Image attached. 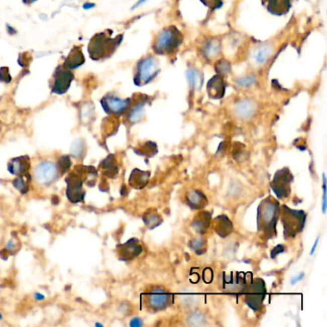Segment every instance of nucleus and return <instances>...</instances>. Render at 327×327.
<instances>
[{
    "instance_id": "35",
    "label": "nucleus",
    "mask_w": 327,
    "mask_h": 327,
    "mask_svg": "<svg viewBox=\"0 0 327 327\" xmlns=\"http://www.w3.org/2000/svg\"><path fill=\"white\" fill-rule=\"evenodd\" d=\"M219 50H220V44L216 41L208 42L204 46V53H205V56H207V57L214 56L215 54L218 53Z\"/></svg>"
},
{
    "instance_id": "52",
    "label": "nucleus",
    "mask_w": 327,
    "mask_h": 327,
    "mask_svg": "<svg viewBox=\"0 0 327 327\" xmlns=\"http://www.w3.org/2000/svg\"><path fill=\"white\" fill-rule=\"evenodd\" d=\"M2 318H3V316H2V314H1V313H0V320H1V319H2Z\"/></svg>"
},
{
    "instance_id": "15",
    "label": "nucleus",
    "mask_w": 327,
    "mask_h": 327,
    "mask_svg": "<svg viewBox=\"0 0 327 327\" xmlns=\"http://www.w3.org/2000/svg\"><path fill=\"white\" fill-rule=\"evenodd\" d=\"M185 203L191 209L200 210L208 204V200L205 194L200 189H191L184 196Z\"/></svg>"
},
{
    "instance_id": "46",
    "label": "nucleus",
    "mask_w": 327,
    "mask_h": 327,
    "mask_svg": "<svg viewBox=\"0 0 327 327\" xmlns=\"http://www.w3.org/2000/svg\"><path fill=\"white\" fill-rule=\"evenodd\" d=\"M94 3H89V2H86V3H84V5H83V8H84V10H89V9L94 8Z\"/></svg>"
},
{
    "instance_id": "50",
    "label": "nucleus",
    "mask_w": 327,
    "mask_h": 327,
    "mask_svg": "<svg viewBox=\"0 0 327 327\" xmlns=\"http://www.w3.org/2000/svg\"><path fill=\"white\" fill-rule=\"evenodd\" d=\"M37 0H22V2L24 3V4H27V5H29V4H32V3H35Z\"/></svg>"
},
{
    "instance_id": "17",
    "label": "nucleus",
    "mask_w": 327,
    "mask_h": 327,
    "mask_svg": "<svg viewBox=\"0 0 327 327\" xmlns=\"http://www.w3.org/2000/svg\"><path fill=\"white\" fill-rule=\"evenodd\" d=\"M31 168V161L28 156H21L14 158L8 162V171L14 176H21L29 172Z\"/></svg>"
},
{
    "instance_id": "47",
    "label": "nucleus",
    "mask_w": 327,
    "mask_h": 327,
    "mask_svg": "<svg viewBox=\"0 0 327 327\" xmlns=\"http://www.w3.org/2000/svg\"><path fill=\"white\" fill-rule=\"evenodd\" d=\"M318 241H319V237H317V238L316 239V241H315V243H314V246L312 247V249H311V252H310V255H313V254H314V253H315L316 247H317V244H318Z\"/></svg>"
},
{
    "instance_id": "29",
    "label": "nucleus",
    "mask_w": 327,
    "mask_h": 327,
    "mask_svg": "<svg viewBox=\"0 0 327 327\" xmlns=\"http://www.w3.org/2000/svg\"><path fill=\"white\" fill-rule=\"evenodd\" d=\"M186 78L190 86L194 89H200L203 84L202 75L194 68H190L186 71Z\"/></svg>"
},
{
    "instance_id": "21",
    "label": "nucleus",
    "mask_w": 327,
    "mask_h": 327,
    "mask_svg": "<svg viewBox=\"0 0 327 327\" xmlns=\"http://www.w3.org/2000/svg\"><path fill=\"white\" fill-rule=\"evenodd\" d=\"M150 177V171H142L138 168L134 169L129 178V185L134 189H143L147 185Z\"/></svg>"
},
{
    "instance_id": "39",
    "label": "nucleus",
    "mask_w": 327,
    "mask_h": 327,
    "mask_svg": "<svg viewBox=\"0 0 327 327\" xmlns=\"http://www.w3.org/2000/svg\"><path fill=\"white\" fill-rule=\"evenodd\" d=\"M322 190H323V195H322V206L321 210L322 213L326 212V177L325 174H322Z\"/></svg>"
},
{
    "instance_id": "43",
    "label": "nucleus",
    "mask_w": 327,
    "mask_h": 327,
    "mask_svg": "<svg viewBox=\"0 0 327 327\" xmlns=\"http://www.w3.org/2000/svg\"><path fill=\"white\" fill-rule=\"evenodd\" d=\"M129 325L131 327H140L143 325V320L140 317H134L131 319Z\"/></svg>"
},
{
    "instance_id": "24",
    "label": "nucleus",
    "mask_w": 327,
    "mask_h": 327,
    "mask_svg": "<svg viewBox=\"0 0 327 327\" xmlns=\"http://www.w3.org/2000/svg\"><path fill=\"white\" fill-rule=\"evenodd\" d=\"M84 62L85 60H84V54L82 52L81 48L79 46L78 47L75 46L67 56V58L65 59L63 66L69 70H72L83 65Z\"/></svg>"
},
{
    "instance_id": "5",
    "label": "nucleus",
    "mask_w": 327,
    "mask_h": 327,
    "mask_svg": "<svg viewBox=\"0 0 327 327\" xmlns=\"http://www.w3.org/2000/svg\"><path fill=\"white\" fill-rule=\"evenodd\" d=\"M253 279L252 273H222L219 277L222 291L227 295L239 297L242 296L249 282Z\"/></svg>"
},
{
    "instance_id": "27",
    "label": "nucleus",
    "mask_w": 327,
    "mask_h": 327,
    "mask_svg": "<svg viewBox=\"0 0 327 327\" xmlns=\"http://www.w3.org/2000/svg\"><path fill=\"white\" fill-rule=\"evenodd\" d=\"M31 181L32 176L28 172L21 176H17V178L13 180V186L24 195L29 192Z\"/></svg>"
},
{
    "instance_id": "34",
    "label": "nucleus",
    "mask_w": 327,
    "mask_h": 327,
    "mask_svg": "<svg viewBox=\"0 0 327 327\" xmlns=\"http://www.w3.org/2000/svg\"><path fill=\"white\" fill-rule=\"evenodd\" d=\"M72 165V161L70 159L69 156H62L61 158L58 159L57 162V167L59 169V173L64 174L68 172Z\"/></svg>"
},
{
    "instance_id": "4",
    "label": "nucleus",
    "mask_w": 327,
    "mask_h": 327,
    "mask_svg": "<svg viewBox=\"0 0 327 327\" xmlns=\"http://www.w3.org/2000/svg\"><path fill=\"white\" fill-rule=\"evenodd\" d=\"M175 301V296L167 289L159 286L152 287L141 295V304L149 313L166 310Z\"/></svg>"
},
{
    "instance_id": "32",
    "label": "nucleus",
    "mask_w": 327,
    "mask_h": 327,
    "mask_svg": "<svg viewBox=\"0 0 327 327\" xmlns=\"http://www.w3.org/2000/svg\"><path fill=\"white\" fill-rule=\"evenodd\" d=\"M145 103L146 102H139L130 110L129 115H128V120L131 123H136L143 117Z\"/></svg>"
},
{
    "instance_id": "30",
    "label": "nucleus",
    "mask_w": 327,
    "mask_h": 327,
    "mask_svg": "<svg viewBox=\"0 0 327 327\" xmlns=\"http://www.w3.org/2000/svg\"><path fill=\"white\" fill-rule=\"evenodd\" d=\"M186 323L190 326H201L207 323V318L202 312L194 311L188 314L186 317Z\"/></svg>"
},
{
    "instance_id": "23",
    "label": "nucleus",
    "mask_w": 327,
    "mask_h": 327,
    "mask_svg": "<svg viewBox=\"0 0 327 327\" xmlns=\"http://www.w3.org/2000/svg\"><path fill=\"white\" fill-rule=\"evenodd\" d=\"M74 172L77 173L80 178L83 180V182L85 183L89 187H93L97 180L98 173L97 170L93 166L89 165H77L73 169Z\"/></svg>"
},
{
    "instance_id": "10",
    "label": "nucleus",
    "mask_w": 327,
    "mask_h": 327,
    "mask_svg": "<svg viewBox=\"0 0 327 327\" xmlns=\"http://www.w3.org/2000/svg\"><path fill=\"white\" fill-rule=\"evenodd\" d=\"M34 177L38 183L50 185L59 177L57 164L49 160H43L34 169Z\"/></svg>"
},
{
    "instance_id": "1",
    "label": "nucleus",
    "mask_w": 327,
    "mask_h": 327,
    "mask_svg": "<svg viewBox=\"0 0 327 327\" xmlns=\"http://www.w3.org/2000/svg\"><path fill=\"white\" fill-rule=\"evenodd\" d=\"M280 203L273 196L261 200L257 207V232L263 241L274 239L277 235V222L279 220Z\"/></svg>"
},
{
    "instance_id": "18",
    "label": "nucleus",
    "mask_w": 327,
    "mask_h": 327,
    "mask_svg": "<svg viewBox=\"0 0 327 327\" xmlns=\"http://www.w3.org/2000/svg\"><path fill=\"white\" fill-rule=\"evenodd\" d=\"M211 223L214 231L221 238H227L233 232V224L227 215H219Z\"/></svg>"
},
{
    "instance_id": "37",
    "label": "nucleus",
    "mask_w": 327,
    "mask_h": 327,
    "mask_svg": "<svg viewBox=\"0 0 327 327\" xmlns=\"http://www.w3.org/2000/svg\"><path fill=\"white\" fill-rule=\"evenodd\" d=\"M271 50L269 47H262L259 49V51L255 55V60L258 63H263L265 61H267V59L270 56Z\"/></svg>"
},
{
    "instance_id": "40",
    "label": "nucleus",
    "mask_w": 327,
    "mask_h": 327,
    "mask_svg": "<svg viewBox=\"0 0 327 327\" xmlns=\"http://www.w3.org/2000/svg\"><path fill=\"white\" fill-rule=\"evenodd\" d=\"M255 82V78L253 76H249V77H245V78H242L240 80L237 81V83L239 85L241 86H244V87H249L251 85H253Z\"/></svg>"
},
{
    "instance_id": "48",
    "label": "nucleus",
    "mask_w": 327,
    "mask_h": 327,
    "mask_svg": "<svg viewBox=\"0 0 327 327\" xmlns=\"http://www.w3.org/2000/svg\"><path fill=\"white\" fill-rule=\"evenodd\" d=\"M34 298L37 299V300H43V299H45V296L42 295V294H41V293H36L34 295Z\"/></svg>"
},
{
    "instance_id": "25",
    "label": "nucleus",
    "mask_w": 327,
    "mask_h": 327,
    "mask_svg": "<svg viewBox=\"0 0 327 327\" xmlns=\"http://www.w3.org/2000/svg\"><path fill=\"white\" fill-rule=\"evenodd\" d=\"M267 2V9L273 15H284L291 8V0H262Z\"/></svg>"
},
{
    "instance_id": "14",
    "label": "nucleus",
    "mask_w": 327,
    "mask_h": 327,
    "mask_svg": "<svg viewBox=\"0 0 327 327\" xmlns=\"http://www.w3.org/2000/svg\"><path fill=\"white\" fill-rule=\"evenodd\" d=\"M143 251V248L137 238H131L124 244L116 246V253L121 261H131L138 257Z\"/></svg>"
},
{
    "instance_id": "51",
    "label": "nucleus",
    "mask_w": 327,
    "mask_h": 327,
    "mask_svg": "<svg viewBox=\"0 0 327 327\" xmlns=\"http://www.w3.org/2000/svg\"><path fill=\"white\" fill-rule=\"evenodd\" d=\"M95 325L96 326H103V324H101V323H95Z\"/></svg>"
},
{
    "instance_id": "44",
    "label": "nucleus",
    "mask_w": 327,
    "mask_h": 327,
    "mask_svg": "<svg viewBox=\"0 0 327 327\" xmlns=\"http://www.w3.org/2000/svg\"><path fill=\"white\" fill-rule=\"evenodd\" d=\"M5 69L6 70H3V68L0 69L1 70L0 71V78H1V81H4V79H6V83H9L11 81L9 70H8V68H5Z\"/></svg>"
},
{
    "instance_id": "9",
    "label": "nucleus",
    "mask_w": 327,
    "mask_h": 327,
    "mask_svg": "<svg viewBox=\"0 0 327 327\" xmlns=\"http://www.w3.org/2000/svg\"><path fill=\"white\" fill-rule=\"evenodd\" d=\"M158 73L159 68L158 61L154 57L148 56L137 63L134 82L137 86L145 85L153 81V79L156 78Z\"/></svg>"
},
{
    "instance_id": "38",
    "label": "nucleus",
    "mask_w": 327,
    "mask_h": 327,
    "mask_svg": "<svg viewBox=\"0 0 327 327\" xmlns=\"http://www.w3.org/2000/svg\"><path fill=\"white\" fill-rule=\"evenodd\" d=\"M200 2L212 10L220 9L223 6V0H200Z\"/></svg>"
},
{
    "instance_id": "7",
    "label": "nucleus",
    "mask_w": 327,
    "mask_h": 327,
    "mask_svg": "<svg viewBox=\"0 0 327 327\" xmlns=\"http://www.w3.org/2000/svg\"><path fill=\"white\" fill-rule=\"evenodd\" d=\"M267 295L266 283L262 278H253L249 282L244 294V302L254 312L260 311Z\"/></svg>"
},
{
    "instance_id": "26",
    "label": "nucleus",
    "mask_w": 327,
    "mask_h": 327,
    "mask_svg": "<svg viewBox=\"0 0 327 327\" xmlns=\"http://www.w3.org/2000/svg\"><path fill=\"white\" fill-rule=\"evenodd\" d=\"M142 220L149 230H154L158 228L163 222L162 217L156 209H149L146 211L142 217Z\"/></svg>"
},
{
    "instance_id": "45",
    "label": "nucleus",
    "mask_w": 327,
    "mask_h": 327,
    "mask_svg": "<svg viewBox=\"0 0 327 327\" xmlns=\"http://www.w3.org/2000/svg\"><path fill=\"white\" fill-rule=\"evenodd\" d=\"M304 273H300V274H298L297 276H295V278H293L292 279V281H291V284L292 285H295V283H297V282H299L303 277H304Z\"/></svg>"
},
{
    "instance_id": "12",
    "label": "nucleus",
    "mask_w": 327,
    "mask_h": 327,
    "mask_svg": "<svg viewBox=\"0 0 327 327\" xmlns=\"http://www.w3.org/2000/svg\"><path fill=\"white\" fill-rule=\"evenodd\" d=\"M101 105L107 115L122 116L129 110L131 99H121L113 95H106L101 100Z\"/></svg>"
},
{
    "instance_id": "33",
    "label": "nucleus",
    "mask_w": 327,
    "mask_h": 327,
    "mask_svg": "<svg viewBox=\"0 0 327 327\" xmlns=\"http://www.w3.org/2000/svg\"><path fill=\"white\" fill-rule=\"evenodd\" d=\"M71 156L75 158H81L84 155V151H85V147H84V142L82 139H77L75 140L71 148Z\"/></svg>"
},
{
    "instance_id": "16",
    "label": "nucleus",
    "mask_w": 327,
    "mask_h": 327,
    "mask_svg": "<svg viewBox=\"0 0 327 327\" xmlns=\"http://www.w3.org/2000/svg\"><path fill=\"white\" fill-rule=\"evenodd\" d=\"M212 221V214L209 211H200L198 212L191 223V228L197 234L203 235L210 227Z\"/></svg>"
},
{
    "instance_id": "8",
    "label": "nucleus",
    "mask_w": 327,
    "mask_h": 327,
    "mask_svg": "<svg viewBox=\"0 0 327 327\" xmlns=\"http://www.w3.org/2000/svg\"><path fill=\"white\" fill-rule=\"evenodd\" d=\"M294 175L289 167H283L275 172L274 179L271 181V188L278 199H288L292 192V183Z\"/></svg>"
},
{
    "instance_id": "42",
    "label": "nucleus",
    "mask_w": 327,
    "mask_h": 327,
    "mask_svg": "<svg viewBox=\"0 0 327 327\" xmlns=\"http://www.w3.org/2000/svg\"><path fill=\"white\" fill-rule=\"evenodd\" d=\"M213 279V272L211 271L210 269H205L204 271V274H203V280L206 282V283H210Z\"/></svg>"
},
{
    "instance_id": "41",
    "label": "nucleus",
    "mask_w": 327,
    "mask_h": 327,
    "mask_svg": "<svg viewBox=\"0 0 327 327\" xmlns=\"http://www.w3.org/2000/svg\"><path fill=\"white\" fill-rule=\"evenodd\" d=\"M285 252V247L283 245H277L275 248L273 249L272 253H271V257L274 259L279 253H284Z\"/></svg>"
},
{
    "instance_id": "22",
    "label": "nucleus",
    "mask_w": 327,
    "mask_h": 327,
    "mask_svg": "<svg viewBox=\"0 0 327 327\" xmlns=\"http://www.w3.org/2000/svg\"><path fill=\"white\" fill-rule=\"evenodd\" d=\"M99 170L106 178L110 179L116 178L119 173V166L116 156L111 154L106 158H104L99 164Z\"/></svg>"
},
{
    "instance_id": "2",
    "label": "nucleus",
    "mask_w": 327,
    "mask_h": 327,
    "mask_svg": "<svg viewBox=\"0 0 327 327\" xmlns=\"http://www.w3.org/2000/svg\"><path fill=\"white\" fill-rule=\"evenodd\" d=\"M113 32H101L94 35L88 44V53L92 60L100 61L111 57L123 40V35L111 38Z\"/></svg>"
},
{
    "instance_id": "19",
    "label": "nucleus",
    "mask_w": 327,
    "mask_h": 327,
    "mask_svg": "<svg viewBox=\"0 0 327 327\" xmlns=\"http://www.w3.org/2000/svg\"><path fill=\"white\" fill-rule=\"evenodd\" d=\"M256 112V104L253 100H241L234 106V115L241 119V120H248L251 119Z\"/></svg>"
},
{
    "instance_id": "3",
    "label": "nucleus",
    "mask_w": 327,
    "mask_h": 327,
    "mask_svg": "<svg viewBox=\"0 0 327 327\" xmlns=\"http://www.w3.org/2000/svg\"><path fill=\"white\" fill-rule=\"evenodd\" d=\"M306 212L299 209H293L286 204L280 205L279 219L283 226L285 240H290L296 237L304 230L306 223Z\"/></svg>"
},
{
    "instance_id": "13",
    "label": "nucleus",
    "mask_w": 327,
    "mask_h": 327,
    "mask_svg": "<svg viewBox=\"0 0 327 327\" xmlns=\"http://www.w3.org/2000/svg\"><path fill=\"white\" fill-rule=\"evenodd\" d=\"M74 75L64 66H59L54 74L52 92L56 94H64L70 87L73 81Z\"/></svg>"
},
{
    "instance_id": "28",
    "label": "nucleus",
    "mask_w": 327,
    "mask_h": 327,
    "mask_svg": "<svg viewBox=\"0 0 327 327\" xmlns=\"http://www.w3.org/2000/svg\"><path fill=\"white\" fill-rule=\"evenodd\" d=\"M135 153L137 155L150 158L154 157L158 153V146L153 141H147L144 142L142 145H139L138 147L135 148Z\"/></svg>"
},
{
    "instance_id": "6",
    "label": "nucleus",
    "mask_w": 327,
    "mask_h": 327,
    "mask_svg": "<svg viewBox=\"0 0 327 327\" xmlns=\"http://www.w3.org/2000/svg\"><path fill=\"white\" fill-rule=\"evenodd\" d=\"M182 35L176 26L164 28L158 35V38L153 45V49L157 54L165 55L174 53L182 42Z\"/></svg>"
},
{
    "instance_id": "20",
    "label": "nucleus",
    "mask_w": 327,
    "mask_h": 327,
    "mask_svg": "<svg viewBox=\"0 0 327 327\" xmlns=\"http://www.w3.org/2000/svg\"><path fill=\"white\" fill-rule=\"evenodd\" d=\"M206 89L211 99H222L226 92V84L222 78V75H216L211 78L206 85Z\"/></svg>"
},
{
    "instance_id": "49",
    "label": "nucleus",
    "mask_w": 327,
    "mask_h": 327,
    "mask_svg": "<svg viewBox=\"0 0 327 327\" xmlns=\"http://www.w3.org/2000/svg\"><path fill=\"white\" fill-rule=\"evenodd\" d=\"M146 1H147V0H138L137 3H136V4H135L133 7H132V10H135L136 8L139 7L141 4H143V3H144V2H146Z\"/></svg>"
},
{
    "instance_id": "11",
    "label": "nucleus",
    "mask_w": 327,
    "mask_h": 327,
    "mask_svg": "<svg viewBox=\"0 0 327 327\" xmlns=\"http://www.w3.org/2000/svg\"><path fill=\"white\" fill-rule=\"evenodd\" d=\"M65 182L67 184L66 197L68 200L72 203L82 202L85 197V191L83 188L84 182L80 176L72 171L66 176Z\"/></svg>"
},
{
    "instance_id": "36",
    "label": "nucleus",
    "mask_w": 327,
    "mask_h": 327,
    "mask_svg": "<svg viewBox=\"0 0 327 327\" xmlns=\"http://www.w3.org/2000/svg\"><path fill=\"white\" fill-rule=\"evenodd\" d=\"M215 68L219 75H226L231 72V64L227 61H219L216 63Z\"/></svg>"
},
{
    "instance_id": "31",
    "label": "nucleus",
    "mask_w": 327,
    "mask_h": 327,
    "mask_svg": "<svg viewBox=\"0 0 327 327\" xmlns=\"http://www.w3.org/2000/svg\"><path fill=\"white\" fill-rule=\"evenodd\" d=\"M188 247L190 250H192L194 253L198 255H201L206 253L207 250V243L206 240L202 237H195L188 243Z\"/></svg>"
}]
</instances>
